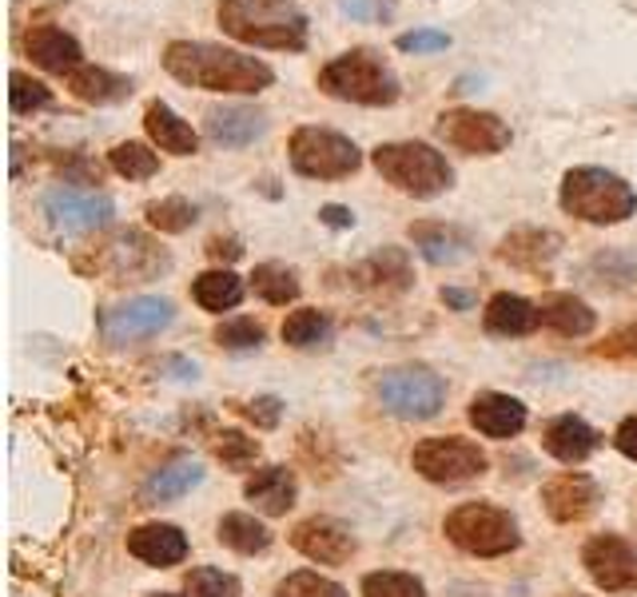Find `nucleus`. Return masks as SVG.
<instances>
[{"label": "nucleus", "mask_w": 637, "mask_h": 597, "mask_svg": "<svg viewBox=\"0 0 637 597\" xmlns=\"http://www.w3.org/2000/svg\"><path fill=\"white\" fill-rule=\"evenodd\" d=\"M57 171H64V183H100V163L84 160L80 152L57 156Z\"/></svg>", "instance_id": "nucleus-46"}, {"label": "nucleus", "mask_w": 637, "mask_h": 597, "mask_svg": "<svg viewBox=\"0 0 637 597\" xmlns=\"http://www.w3.org/2000/svg\"><path fill=\"white\" fill-rule=\"evenodd\" d=\"M251 287H256L259 299L271 307H287L299 299V276L283 263H259L256 271H251Z\"/></svg>", "instance_id": "nucleus-34"}, {"label": "nucleus", "mask_w": 637, "mask_h": 597, "mask_svg": "<svg viewBox=\"0 0 637 597\" xmlns=\"http://www.w3.org/2000/svg\"><path fill=\"white\" fill-rule=\"evenodd\" d=\"M598 355H606V359H637V322L634 327H621V331L609 335L601 347H594Z\"/></svg>", "instance_id": "nucleus-48"}, {"label": "nucleus", "mask_w": 637, "mask_h": 597, "mask_svg": "<svg viewBox=\"0 0 637 597\" xmlns=\"http://www.w3.org/2000/svg\"><path fill=\"white\" fill-rule=\"evenodd\" d=\"M339 9L351 20H367V24H375V20L395 17V0H339Z\"/></svg>", "instance_id": "nucleus-47"}, {"label": "nucleus", "mask_w": 637, "mask_h": 597, "mask_svg": "<svg viewBox=\"0 0 637 597\" xmlns=\"http://www.w3.org/2000/svg\"><path fill=\"white\" fill-rule=\"evenodd\" d=\"M24 52L32 57V64L52 72V77H72L77 68H84L80 40L57 24H37V29L24 32Z\"/></svg>", "instance_id": "nucleus-17"}, {"label": "nucleus", "mask_w": 637, "mask_h": 597, "mask_svg": "<svg viewBox=\"0 0 637 597\" xmlns=\"http://www.w3.org/2000/svg\"><path fill=\"white\" fill-rule=\"evenodd\" d=\"M152 597H176V594H152Z\"/></svg>", "instance_id": "nucleus-53"}, {"label": "nucleus", "mask_w": 637, "mask_h": 597, "mask_svg": "<svg viewBox=\"0 0 637 597\" xmlns=\"http://www.w3.org/2000/svg\"><path fill=\"white\" fill-rule=\"evenodd\" d=\"M203 128L223 148H248V143H256L267 132V116L248 105H228V108H211Z\"/></svg>", "instance_id": "nucleus-26"}, {"label": "nucleus", "mask_w": 637, "mask_h": 597, "mask_svg": "<svg viewBox=\"0 0 637 597\" xmlns=\"http://www.w3.org/2000/svg\"><path fill=\"white\" fill-rule=\"evenodd\" d=\"M410 243L419 247L422 259L435 267H455L470 256V239L462 236L450 223H435V219H422V223H410Z\"/></svg>", "instance_id": "nucleus-28"}, {"label": "nucleus", "mask_w": 637, "mask_h": 597, "mask_svg": "<svg viewBox=\"0 0 637 597\" xmlns=\"http://www.w3.org/2000/svg\"><path fill=\"white\" fill-rule=\"evenodd\" d=\"M231 407L248 418V422H256L259 430H276L279 418H283V398H276V395H259V398H251V402H231Z\"/></svg>", "instance_id": "nucleus-44"}, {"label": "nucleus", "mask_w": 637, "mask_h": 597, "mask_svg": "<svg viewBox=\"0 0 637 597\" xmlns=\"http://www.w3.org/2000/svg\"><path fill=\"white\" fill-rule=\"evenodd\" d=\"M581 566L594 578V586L606 594H634L637 589V550L618 534H598L586 541Z\"/></svg>", "instance_id": "nucleus-12"}, {"label": "nucleus", "mask_w": 637, "mask_h": 597, "mask_svg": "<svg viewBox=\"0 0 637 597\" xmlns=\"http://www.w3.org/2000/svg\"><path fill=\"white\" fill-rule=\"evenodd\" d=\"M319 88L331 100L359 108H390L402 96V84L395 77V68L382 60V52L375 48H351L335 57L331 64H324L319 72Z\"/></svg>", "instance_id": "nucleus-3"}, {"label": "nucleus", "mask_w": 637, "mask_h": 597, "mask_svg": "<svg viewBox=\"0 0 637 597\" xmlns=\"http://www.w3.org/2000/svg\"><path fill=\"white\" fill-rule=\"evenodd\" d=\"M208 256L216 259V263H236V259L243 256V243H239L236 236H211Z\"/></svg>", "instance_id": "nucleus-49"}, {"label": "nucleus", "mask_w": 637, "mask_h": 597, "mask_svg": "<svg viewBox=\"0 0 637 597\" xmlns=\"http://www.w3.org/2000/svg\"><path fill=\"white\" fill-rule=\"evenodd\" d=\"M331 315L319 311V307H299L283 319V342L287 347H299V351H311V347H327L331 342Z\"/></svg>", "instance_id": "nucleus-32"}, {"label": "nucleus", "mask_w": 637, "mask_h": 597, "mask_svg": "<svg viewBox=\"0 0 637 597\" xmlns=\"http://www.w3.org/2000/svg\"><path fill=\"white\" fill-rule=\"evenodd\" d=\"M143 219H148L156 231H163V236H180V231H188L191 223L200 219V211L183 196H163V199H152V203H143Z\"/></svg>", "instance_id": "nucleus-35"}, {"label": "nucleus", "mask_w": 637, "mask_h": 597, "mask_svg": "<svg viewBox=\"0 0 637 597\" xmlns=\"http://www.w3.org/2000/svg\"><path fill=\"white\" fill-rule=\"evenodd\" d=\"M128 554L140 558L143 566L168 569L180 566L188 558V538H183L180 526H168V521H152V526H136L128 534Z\"/></svg>", "instance_id": "nucleus-20"}, {"label": "nucleus", "mask_w": 637, "mask_h": 597, "mask_svg": "<svg viewBox=\"0 0 637 597\" xmlns=\"http://www.w3.org/2000/svg\"><path fill=\"white\" fill-rule=\"evenodd\" d=\"M375 398L387 415L402 418V422H427L447 402V382L430 367H387L375 379Z\"/></svg>", "instance_id": "nucleus-6"}, {"label": "nucleus", "mask_w": 637, "mask_h": 597, "mask_svg": "<svg viewBox=\"0 0 637 597\" xmlns=\"http://www.w3.org/2000/svg\"><path fill=\"white\" fill-rule=\"evenodd\" d=\"M371 163L390 188H399L402 196L415 199H435L455 183V168L447 163V156L419 140L379 143Z\"/></svg>", "instance_id": "nucleus-5"}, {"label": "nucleus", "mask_w": 637, "mask_h": 597, "mask_svg": "<svg viewBox=\"0 0 637 597\" xmlns=\"http://www.w3.org/2000/svg\"><path fill=\"white\" fill-rule=\"evenodd\" d=\"M171 319H176L171 299L140 295V299L108 307V311L100 315V331H104L108 342H140V339H156L160 331H168Z\"/></svg>", "instance_id": "nucleus-11"}, {"label": "nucleus", "mask_w": 637, "mask_h": 597, "mask_svg": "<svg viewBox=\"0 0 637 597\" xmlns=\"http://www.w3.org/2000/svg\"><path fill=\"white\" fill-rule=\"evenodd\" d=\"M287 156H291V168L307 180H347L362 163L355 140L331 132V128H315V123H303V128L291 132Z\"/></svg>", "instance_id": "nucleus-8"}, {"label": "nucleus", "mask_w": 637, "mask_h": 597, "mask_svg": "<svg viewBox=\"0 0 637 597\" xmlns=\"http://www.w3.org/2000/svg\"><path fill=\"white\" fill-rule=\"evenodd\" d=\"M355 287L371 295H402L415 283V271H410V259L402 247H379L375 256H367L362 263L351 267Z\"/></svg>", "instance_id": "nucleus-19"}, {"label": "nucleus", "mask_w": 637, "mask_h": 597, "mask_svg": "<svg viewBox=\"0 0 637 597\" xmlns=\"http://www.w3.org/2000/svg\"><path fill=\"white\" fill-rule=\"evenodd\" d=\"M163 68L188 88L203 92H231V96H256L276 84L271 64L259 57H248L239 48L211 44V40H171L163 48Z\"/></svg>", "instance_id": "nucleus-1"}, {"label": "nucleus", "mask_w": 637, "mask_h": 597, "mask_svg": "<svg viewBox=\"0 0 637 597\" xmlns=\"http://www.w3.org/2000/svg\"><path fill=\"white\" fill-rule=\"evenodd\" d=\"M362 597H427L422 581L415 574H399V569H379L362 578Z\"/></svg>", "instance_id": "nucleus-39"}, {"label": "nucleus", "mask_w": 637, "mask_h": 597, "mask_svg": "<svg viewBox=\"0 0 637 597\" xmlns=\"http://www.w3.org/2000/svg\"><path fill=\"white\" fill-rule=\"evenodd\" d=\"M319 223H327V228H335V231H347V228H355V211L339 208V203H327V208H319Z\"/></svg>", "instance_id": "nucleus-50"}, {"label": "nucleus", "mask_w": 637, "mask_h": 597, "mask_svg": "<svg viewBox=\"0 0 637 597\" xmlns=\"http://www.w3.org/2000/svg\"><path fill=\"white\" fill-rule=\"evenodd\" d=\"M543 503H546V514H550L554 521L574 526V521H586L594 510H598L601 490H598L594 478L570 470V475H558L543 486Z\"/></svg>", "instance_id": "nucleus-16"}, {"label": "nucleus", "mask_w": 637, "mask_h": 597, "mask_svg": "<svg viewBox=\"0 0 637 597\" xmlns=\"http://www.w3.org/2000/svg\"><path fill=\"white\" fill-rule=\"evenodd\" d=\"M191 299L203 307V311L219 315V311H231V307L243 304V279L231 271V267H216V271H203L196 276L191 283Z\"/></svg>", "instance_id": "nucleus-31"}, {"label": "nucleus", "mask_w": 637, "mask_h": 597, "mask_svg": "<svg viewBox=\"0 0 637 597\" xmlns=\"http://www.w3.org/2000/svg\"><path fill=\"white\" fill-rule=\"evenodd\" d=\"M112 199L104 191H80V188H52L44 191V216L52 219V228L68 231V236H84V231H100L112 223Z\"/></svg>", "instance_id": "nucleus-13"}, {"label": "nucleus", "mask_w": 637, "mask_h": 597, "mask_svg": "<svg viewBox=\"0 0 637 597\" xmlns=\"http://www.w3.org/2000/svg\"><path fill=\"white\" fill-rule=\"evenodd\" d=\"M561 251V236L550 228H518L498 243V259L530 276H546Z\"/></svg>", "instance_id": "nucleus-18"}, {"label": "nucleus", "mask_w": 637, "mask_h": 597, "mask_svg": "<svg viewBox=\"0 0 637 597\" xmlns=\"http://www.w3.org/2000/svg\"><path fill=\"white\" fill-rule=\"evenodd\" d=\"M243 494H248V503L256 506L259 514H267V518H283L299 498L296 470H287V466H263V470H256V475L248 478Z\"/></svg>", "instance_id": "nucleus-23"}, {"label": "nucleus", "mask_w": 637, "mask_h": 597, "mask_svg": "<svg viewBox=\"0 0 637 597\" xmlns=\"http://www.w3.org/2000/svg\"><path fill=\"white\" fill-rule=\"evenodd\" d=\"M216 20L239 44L271 52L307 48V17L296 9V0H219Z\"/></svg>", "instance_id": "nucleus-2"}, {"label": "nucleus", "mask_w": 637, "mask_h": 597, "mask_svg": "<svg viewBox=\"0 0 637 597\" xmlns=\"http://www.w3.org/2000/svg\"><path fill=\"white\" fill-rule=\"evenodd\" d=\"M442 304L455 307V311H470V307H475V295L458 291V287H442Z\"/></svg>", "instance_id": "nucleus-52"}, {"label": "nucleus", "mask_w": 637, "mask_h": 597, "mask_svg": "<svg viewBox=\"0 0 637 597\" xmlns=\"http://www.w3.org/2000/svg\"><path fill=\"white\" fill-rule=\"evenodd\" d=\"M538 311H543V322L550 327V331H558L561 339H581V335H590L594 327H598V315H594V307L586 304V299H578V295H546L543 304H538Z\"/></svg>", "instance_id": "nucleus-29"}, {"label": "nucleus", "mask_w": 637, "mask_h": 597, "mask_svg": "<svg viewBox=\"0 0 637 597\" xmlns=\"http://www.w3.org/2000/svg\"><path fill=\"white\" fill-rule=\"evenodd\" d=\"M68 92L77 96L80 105L112 108V105H125L128 96L136 92V84H132V77H120V72H112V68L84 64L68 77Z\"/></svg>", "instance_id": "nucleus-24"}, {"label": "nucleus", "mask_w": 637, "mask_h": 597, "mask_svg": "<svg viewBox=\"0 0 637 597\" xmlns=\"http://www.w3.org/2000/svg\"><path fill=\"white\" fill-rule=\"evenodd\" d=\"M96 267L108 271L112 283H143V279H152L156 271L168 267V256H163L152 239H143L140 231H120L112 243L100 247Z\"/></svg>", "instance_id": "nucleus-14"}, {"label": "nucleus", "mask_w": 637, "mask_h": 597, "mask_svg": "<svg viewBox=\"0 0 637 597\" xmlns=\"http://www.w3.org/2000/svg\"><path fill=\"white\" fill-rule=\"evenodd\" d=\"M211 450H216V458L228 466V470H248L259 458V442L243 435V430H219Z\"/></svg>", "instance_id": "nucleus-38"}, {"label": "nucleus", "mask_w": 637, "mask_h": 597, "mask_svg": "<svg viewBox=\"0 0 637 597\" xmlns=\"http://www.w3.org/2000/svg\"><path fill=\"white\" fill-rule=\"evenodd\" d=\"M543 446L550 450L554 458H558V462L578 466V462H586V458H590L594 450H598L601 435L590 427V422H586V418H578V415H558L554 422H546Z\"/></svg>", "instance_id": "nucleus-21"}, {"label": "nucleus", "mask_w": 637, "mask_h": 597, "mask_svg": "<svg viewBox=\"0 0 637 597\" xmlns=\"http://www.w3.org/2000/svg\"><path fill=\"white\" fill-rule=\"evenodd\" d=\"M263 339H267L263 322L248 319V315H239V319H228L216 327V342L223 351H256V347H263Z\"/></svg>", "instance_id": "nucleus-40"}, {"label": "nucleus", "mask_w": 637, "mask_h": 597, "mask_svg": "<svg viewBox=\"0 0 637 597\" xmlns=\"http://www.w3.org/2000/svg\"><path fill=\"white\" fill-rule=\"evenodd\" d=\"M614 446H618V450H621L626 458H634V462H637V415L621 422L618 435H614Z\"/></svg>", "instance_id": "nucleus-51"}, {"label": "nucleus", "mask_w": 637, "mask_h": 597, "mask_svg": "<svg viewBox=\"0 0 637 597\" xmlns=\"http://www.w3.org/2000/svg\"><path fill=\"white\" fill-rule=\"evenodd\" d=\"M291 546H296L303 558L319 561V566H347V561L359 554V541L355 534L335 518H324V514H315V518H303L291 530Z\"/></svg>", "instance_id": "nucleus-15"}, {"label": "nucleus", "mask_w": 637, "mask_h": 597, "mask_svg": "<svg viewBox=\"0 0 637 597\" xmlns=\"http://www.w3.org/2000/svg\"><path fill=\"white\" fill-rule=\"evenodd\" d=\"M442 530L458 550L475 554V558H502V554L518 550V541H522L518 521L490 503H462L458 510L447 514Z\"/></svg>", "instance_id": "nucleus-7"}, {"label": "nucleus", "mask_w": 637, "mask_h": 597, "mask_svg": "<svg viewBox=\"0 0 637 597\" xmlns=\"http://www.w3.org/2000/svg\"><path fill=\"white\" fill-rule=\"evenodd\" d=\"M183 594L188 597H239V578L236 574H223V569H216V566H200L188 574Z\"/></svg>", "instance_id": "nucleus-41"}, {"label": "nucleus", "mask_w": 637, "mask_h": 597, "mask_svg": "<svg viewBox=\"0 0 637 597\" xmlns=\"http://www.w3.org/2000/svg\"><path fill=\"white\" fill-rule=\"evenodd\" d=\"M482 322L490 335H502V339H522V335L538 331L543 322V311L538 304L522 299V295H510V291H498L482 311Z\"/></svg>", "instance_id": "nucleus-27"}, {"label": "nucleus", "mask_w": 637, "mask_h": 597, "mask_svg": "<svg viewBox=\"0 0 637 597\" xmlns=\"http://www.w3.org/2000/svg\"><path fill=\"white\" fill-rule=\"evenodd\" d=\"M108 163H112V171L125 176V180H152L156 171H160V156H156L148 143H136V140L116 143L112 152H108Z\"/></svg>", "instance_id": "nucleus-37"}, {"label": "nucleus", "mask_w": 637, "mask_h": 597, "mask_svg": "<svg viewBox=\"0 0 637 597\" xmlns=\"http://www.w3.org/2000/svg\"><path fill=\"white\" fill-rule=\"evenodd\" d=\"M200 482H203V466L191 462V458H176V462H168L163 470H156V475L140 486V503L143 506L176 503V498H183L191 486H200Z\"/></svg>", "instance_id": "nucleus-30"}, {"label": "nucleus", "mask_w": 637, "mask_h": 597, "mask_svg": "<svg viewBox=\"0 0 637 597\" xmlns=\"http://www.w3.org/2000/svg\"><path fill=\"white\" fill-rule=\"evenodd\" d=\"M276 597H347V589L339 581L324 578V574H311V569H299L291 578L279 581Z\"/></svg>", "instance_id": "nucleus-43"}, {"label": "nucleus", "mask_w": 637, "mask_h": 597, "mask_svg": "<svg viewBox=\"0 0 637 597\" xmlns=\"http://www.w3.org/2000/svg\"><path fill=\"white\" fill-rule=\"evenodd\" d=\"M52 105V92H48V84H40V80H32L29 72H12L9 77V108L17 116H29V112H40V108Z\"/></svg>", "instance_id": "nucleus-42"}, {"label": "nucleus", "mask_w": 637, "mask_h": 597, "mask_svg": "<svg viewBox=\"0 0 637 597\" xmlns=\"http://www.w3.org/2000/svg\"><path fill=\"white\" fill-rule=\"evenodd\" d=\"M561 211L581 223H626L637 211V191L621 180L618 171L606 168H570L561 180Z\"/></svg>", "instance_id": "nucleus-4"}, {"label": "nucleus", "mask_w": 637, "mask_h": 597, "mask_svg": "<svg viewBox=\"0 0 637 597\" xmlns=\"http://www.w3.org/2000/svg\"><path fill=\"white\" fill-rule=\"evenodd\" d=\"M395 48L407 52V57H427V52L450 48V37L438 29H415V32H399V37H395Z\"/></svg>", "instance_id": "nucleus-45"}, {"label": "nucleus", "mask_w": 637, "mask_h": 597, "mask_svg": "<svg viewBox=\"0 0 637 597\" xmlns=\"http://www.w3.org/2000/svg\"><path fill=\"white\" fill-rule=\"evenodd\" d=\"M467 415L486 438H514L526 430V407L518 398L498 395V390H482V395L470 398Z\"/></svg>", "instance_id": "nucleus-22"}, {"label": "nucleus", "mask_w": 637, "mask_h": 597, "mask_svg": "<svg viewBox=\"0 0 637 597\" xmlns=\"http://www.w3.org/2000/svg\"><path fill=\"white\" fill-rule=\"evenodd\" d=\"M586 279L594 287H609V291H621L637 279V259L626 251H598V256L586 263Z\"/></svg>", "instance_id": "nucleus-36"}, {"label": "nucleus", "mask_w": 637, "mask_h": 597, "mask_svg": "<svg viewBox=\"0 0 637 597\" xmlns=\"http://www.w3.org/2000/svg\"><path fill=\"white\" fill-rule=\"evenodd\" d=\"M143 128H148L156 148L168 156H196V148H200L196 128L171 105H163V100H152V105L143 108Z\"/></svg>", "instance_id": "nucleus-25"}, {"label": "nucleus", "mask_w": 637, "mask_h": 597, "mask_svg": "<svg viewBox=\"0 0 637 597\" xmlns=\"http://www.w3.org/2000/svg\"><path fill=\"white\" fill-rule=\"evenodd\" d=\"M219 541L236 554H263L271 546V530L251 514H223L219 518Z\"/></svg>", "instance_id": "nucleus-33"}, {"label": "nucleus", "mask_w": 637, "mask_h": 597, "mask_svg": "<svg viewBox=\"0 0 637 597\" xmlns=\"http://www.w3.org/2000/svg\"><path fill=\"white\" fill-rule=\"evenodd\" d=\"M410 466H415L427 482L462 486L486 475V455L478 450V442H467V438H458V435H438V438H422V442L415 446Z\"/></svg>", "instance_id": "nucleus-9"}, {"label": "nucleus", "mask_w": 637, "mask_h": 597, "mask_svg": "<svg viewBox=\"0 0 637 597\" xmlns=\"http://www.w3.org/2000/svg\"><path fill=\"white\" fill-rule=\"evenodd\" d=\"M438 140L467 156H498L510 148V123L495 112H478V108H447L435 120Z\"/></svg>", "instance_id": "nucleus-10"}]
</instances>
